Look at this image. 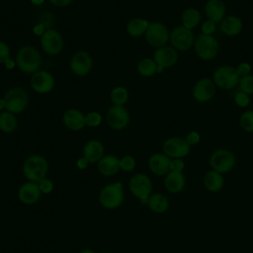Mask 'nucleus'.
Segmentation results:
<instances>
[{
	"label": "nucleus",
	"instance_id": "f257e3e1",
	"mask_svg": "<svg viewBox=\"0 0 253 253\" xmlns=\"http://www.w3.org/2000/svg\"><path fill=\"white\" fill-rule=\"evenodd\" d=\"M17 68L26 74H33L39 71L42 65L40 51L33 45H24L16 53Z\"/></svg>",
	"mask_w": 253,
	"mask_h": 253
},
{
	"label": "nucleus",
	"instance_id": "f03ea898",
	"mask_svg": "<svg viewBox=\"0 0 253 253\" xmlns=\"http://www.w3.org/2000/svg\"><path fill=\"white\" fill-rule=\"evenodd\" d=\"M100 205L107 210H116L120 208L125 200L124 184L120 181L105 185L98 197Z\"/></svg>",
	"mask_w": 253,
	"mask_h": 253
},
{
	"label": "nucleus",
	"instance_id": "7ed1b4c3",
	"mask_svg": "<svg viewBox=\"0 0 253 253\" xmlns=\"http://www.w3.org/2000/svg\"><path fill=\"white\" fill-rule=\"evenodd\" d=\"M22 171L27 181L38 183L46 177L48 172V162L41 154H32L25 159Z\"/></svg>",
	"mask_w": 253,
	"mask_h": 253
},
{
	"label": "nucleus",
	"instance_id": "20e7f679",
	"mask_svg": "<svg viewBox=\"0 0 253 253\" xmlns=\"http://www.w3.org/2000/svg\"><path fill=\"white\" fill-rule=\"evenodd\" d=\"M128 190L141 205L147 206L149 197L152 194L153 184L148 175L136 173L132 175L128 181Z\"/></svg>",
	"mask_w": 253,
	"mask_h": 253
},
{
	"label": "nucleus",
	"instance_id": "39448f33",
	"mask_svg": "<svg viewBox=\"0 0 253 253\" xmlns=\"http://www.w3.org/2000/svg\"><path fill=\"white\" fill-rule=\"evenodd\" d=\"M193 47L200 59L210 61L217 56L219 51V42L214 36L200 34L196 38Z\"/></svg>",
	"mask_w": 253,
	"mask_h": 253
},
{
	"label": "nucleus",
	"instance_id": "423d86ee",
	"mask_svg": "<svg viewBox=\"0 0 253 253\" xmlns=\"http://www.w3.org/2000/svg\"><path fill=\"white\" fill-rule=\"evenodd\" d=\"M5 102V110L15 115L24 112L29 105V95L22 87H11L3 97Z\"/></svg>",
	"mask_w": 253,
	"mask_h": 253
},
{
	"label": "nucleus",
	"instance_id": "0eeeda50",
	"mask_svg": "<svg viewBox=\"0 0 253 253\" xmlns=\"http://www.w3.org/2000/svg\"><path fill=\"white\" fill-rule=\"evenodd\" d=\"M236 163L234 153L227 148H217L210 156V166L212 170L220 174L228 173Z\"/></svg>",
	"mask_w": 253,
	"mask_h": 253
},
{
	"label": "nucleus",
	"instance_id": "6e6552de",
	"mask_svg": "<svg viewBox=\"0 0 253 253\" xmlns=\"http://www.w3.org/2000/svg\"><path fill=\"white\" fill-rule=\"evenodd\" d=\"M239 75L235 67L230 65H220L212 73V81L216 87L222 90H231L238 86Z\"/></svg>",
	"mask_w": 253,
	"mask_h": 253
},
{
	"label": "nucleus",
	"instance_id": "1a4fd4ad",
	"mask_svg": "<svg viewBox=\"0 0 253 253\" xmlns=\"http://www.w3.org/2000/svg\"><path fill=\"white\" fill-rule=\"evenodd\" d=\"M195 35L192 30H189L182 25L175 27L170 32L169 42L177 51H187L194 46Z\"/></svg>",
	"mask_w": 253,
	"mask_h": 253
},
{
	"label": "nucleus",
	"instance_id": "9d476101",
	"mask_svg": "<svg viewBox=\"0 0 253 253\" xmlns=\"http://www.w3.org/2000/svg\"><path fill=\"white\" fill-rule=\"evenodd\" d=\"M169 37L170 32L167 26L161 22H149L144 35L147 43L154 48L166 45L169 42Z\"/></svg>",
	"mask_w": 253,
	"mask_h": 253
},
{
	"label": "nucleus",
	"instance_id": "9b49d317",
	"mask_svg": "<svg viewBox=\"0 0 253 253\" xmlns=\"http://www.w3.org/2000/svg\"><path fill=\"white\" fill-rule=\"evenodd\" d=\"M40 44L44 53L48 55L59 54L64 45L61 34L55 29H46L42 36L40 38Z\"/></svg>",
	"mask_w": 253,
	"mask_h": 253
},
{
	"label": "nucleus",
	"instance_id": "f8f14e48",
	"mask_svg": "<svg viewBox=\"0 0 253 253\" xmlns=\"http://www.w3.org/2000/svg\"><path fill=\"white\" fill-rule=\"evenodd\" d=\"M191 151V145L185 137L171 136L165 139L162 143V152L171 159L184 158Z\"/></svg>",
	"mask_w": 253,
	"mask_h": 253
},
{
	"label": "nucleus",
	"instance_id": "ddd939ff",
	"mask_svg": "<svg viewBox=\"0 0 253 253\" xmlns=\"http://www.w3.org/2000/svg\"><path fill=\"white\" fill-rule=\"evenodd\" d=\"M93 67V58L86 50H78L72 54L69 60V68L77 77L87 76Z\"/></svg>",
	"mask_w": 253,
	"mask_h": 253
},
{
	"label": "nucleus",
	"instance_id": "4468645a",
	"mask_svg": "<svg viewBox=\"0 0 253 253\" xmlns=\"http://www.w3.org/2000/svg\"><path fill=\"white\" fill-rule=\"evenodd\" d=\"M30 86L38 94H48L55 86V78L47 70L40 69L32 74L30 79Z\"/></svg>",
	"mask_w": 253,
	"mask_h": 253
},
{
	"label": "nucleus",
	"instance_id": "2eb2a0df",
	"mask_svg": "<svg viewBox=\"0 0 253 253\" xmlns=\"http://www.w3.org/2000/svg\"><path fill=\"white\" fill-rule=\"evenodd\" d=\"M106 120L112 129L122 130L128 126L130 116L124 106L112 105L106 113Z\"/></svg>",
	"mask_w": 253,
	"mask_h": 253
},
{
	"label": "nucleus",
	"instance_id": "dca6fc26",
	"mask_svg": "<svg viewBox=\"0 0 253 253\" xmlns=\"http://www.w3.org/2000/svg\"><path fill=\"white\" fill-rule=\"evenodd\" d=\"M216 92V86L212 79L204 77L196 81L192 89V96L198 103H207L213 99Z\"/></svg>",
	"mask_w": 253,
	"mask_h": 253
},
{
	"label": "nucleus",
	"instance_id": "f3484780",
	"mask_svg": "<svg viewBox=\"0 0 253 253\" xmlns=\"http://www.w3.org/2000/svg\"><path fill=\"white\" fill-rule=\"evenodd\" d=\"M152 58L157 65L166 69L174 66L177 63L179 55L178 51L174 47L166 44L164 46L155 48Z\"/></svg>",
	"mask_w": 253,
	"mask_h": 253
},
{
	"label": "nucleus",
	"instance_id": "a211bd4d",
	"mask_svg": "<svg viewBox=\"0 0 253 253\" xmlns=\"http://www.w3.org/2000/svg\"><path fill=\"white\" fill-rule=\"evenodd\" d=\"M19 201L27 206H32L39 202L41 199L42 193L38 186V183L27 181L23 183L17 192Z\"/></svg>",
	"mask_w": 253,
	"mask_h": 253
},
{
	"label": "nucleus",
	"instance_id": "6ab92c4d",
	"mask_svg": "<svg viewBox=\"0 0 253 253\" xmlns=\"http://www.w3.org/2000/svg\"><path fill=\"white\" fill-rule=\"evenodd\" d=\"M171 158L163 152H155L148 158L147 165L150 172L156 176H165L170 172Z\"/></svg>",
	"mask_w": 253,
	"mask_h": 253
},
{
	"label": "nucleus",
	"instance_id": "aec40b11",
	"mask_svg": "<svg viewBox=\"0 0 253 253\" xmlns=\"http://www.w3.org/2000/svg\"><path fill=\"white\" fill-rule=\"evenodd\" d=\"M62 123L68 129L79 131L86 126L85 114L75 108L67 109L62 115Z\"/></svg>",
	"mask_w": 253,
	"mask_h": 253
},
{
	"label": "nucleus",
	"instance_id": "412c9836",
	"mask_svg": "<svg viewBox=\"0 0 253 253\" xmlns=\"http://www.w3.org/2000/svg\"><path fill=\"white\" fill-rule=\"evenodd\" d=\"M99 173L104 177L115 176L120 169V158L114 154L104 155L97 163Z\"/></svg>",
	"mask_w": 253,
	"mask_h": 253
},
{
	"label": "nucleus",
	"instance_id": "4be33fe9",
	"mask_svg": "<svg viewBox=\"0 0 253 253\" xmlns=\"http://www.w3.org/2000/svg\"><path fill=\"white\" fill-rule=\"evenodd\" d=\"M164 188L171 194L181 193L186 186V177L183 172L170 171L164 176Z\"/></svg>",
	"mask_w": 253,
	"mask_h": 253
},
{
	"label": "nucleus",
	"instance_id": "5701e85b",
	"mask_svg": "<svg viewBox=\"0 0 253 253\" xmlns=\"http://www.w3.org/2000/svg\"><path fill=\"white\" fill-rule=\"evenodd\" d=\"M82 154L90 163H98L105 155L104 144L98 139H90L83 145Z\"/></svg>",
	"mask_w": 253,
	"mask_h": 253
},
{
	"label": "nucleus",
	"instance_id": "b1692460",
	"mask_svg": "<svg viewBox=\"0 0 253 253\" xmlns=\"http://www.w3.org/2000/svg\"><path fill=\"white\" fill-rule=\"evenodd\" d=\"M204 10L207 18L216 24L220 23L226 16V7L222 0H208Z\"/></svg>",
	"mask_w": 253,
	"mask_h": 253
},
{
	"label": "nucleus",
	"instance_id": "393cba45",
	"mask_svg": "<svg viewBox=\"0 0 253 253\" xmlns=\"http://www.w3.org/2000/svg\"><path fill=\"white\" fill-rule=\"evenodd\" d=\"M243 28L242 20L235 15H228L219 23L220 32L227 37L238 36Z\"/></svg>",
	"mask_w": 253,
	"mask_h": 253
},
{
	"label": "nucleus",
	"instance_id": "a878e982",
	"mask_svg": "<svg viewBox=\"0 0 253 253\" xmlns=\"http://www.w3.org/2000/svg\"><path fill=\"white\" fill-rule=\"evenodd\" d=\"M203 184L206 190H208L209 192L217 193L221 191L224 186V178L222 174L211 169L205 174Z\"/></svg>",
	"mask_w": 253,
	"mask_h": 253
},
{
	"label": "nucleus",
	"instance_id": "bb28decb",
	"mask_svg": "<svg viewBox=\"0 0 253 253\" xmlns=\"http://www.w3.org/2000/svg\"><path fill=\"white\" fill-rule=\"evenodd\" d=\"M169 206H170V203L168 198L161 193L151 194L147 204V207L149 208V210L157 214L166 212L169 209Z\"/></svg>",
	"mask_w": 253,
	"mask_h": 253
},
{
	"label": "nucleus",
	"instance_id": "cd10ccee",
	"mask_svg": "<svg viewBox=\"0 0 253 253\" xmlns=\"http://www.w3.org/2000/svg\"><path fill=\"white\" fill-rule=\"evenodd\" d=\"M202 20L201 12L195 7L186 8L182 12L181 16V25L189 30H194L199 26Z\"/></svg>",
	"mask_w": 253,
	"mask_h": 253
},
{
	"label": "nucleus",
	"instance_id": "c85d7f7f",
	"mask_svg": "<svg viewBox=\"0 0 253 253\" xmlns=\"http://www.w3.org/2000/svg\"><path fill=\"white\" fill-rule=\"evenodd\" d=\"M149 22L144 18H132L126 24V33L132 38H139L145 35Z\"/></svg>",
	"mask_w": 253,
	"mask_h": 253
},
{
	"label": "nucleus",
	"instance_id": "c756f323",
	"mask_svg": "<svg viewBox=\"0 0 253 253\" xmlns=\"http://www.w3.org/2000/svg\"><path fill=\"white\" fill-rule=\"evenodd\" d=\"M18 125V118L15 114L6 110L0 113V131L4 133H12L17 129Z\"/></svg>",
	"mask_w": 253,
	"mask_h": 253
},
{
	"label": "nucleus",
	"instance_id": "7c9ffc66",
	"mask_svg": "<svg viewBox=\"0 0 253 253\" xmlns=\"http://www.w3.org/2000/svg\"><path fill=\"white\" fill-rule=\"evenodd\" d=\"M137 72L143 77H151L156 74L157 64L153 58L143 57L141 58L136 66Z\"/></svg>",
	"mask_w": 253,
	"mask_h": 253
},
{
	"label": "nucleus",
	"instance_id": "2f4dec72",
	"mask_svg": "<svg viewBox=\"0 0 253 253\" xmlns=\"http://www.w3.org/2000/svg\"><path fill=\"white\" fill-rule=\"evenodd\" d=\"M110 98L113 105L125 106L129 99V93L126 87L116 86L112 89L110 93Z\"/></svg>",
	"mask_w": 253,
	"mask_h": 253
},
{
	"label": "nucleus",
	"instance_id": "473e14b6",
	"mask_svg": "<svg viewBox=\"0 0 253 253\" xmlns=\"http://www.w3.org/2000/svg\"><path fill=\"white\" fill-rule=\"evenodd\" d=\"M240 127L248 133L253 132V110H245L239 117Z\"/></svg>",
	"mask_w": 253,
	"mask_h": 253
},
{
	"label": "nucleus",
	"instance_id": "72a5a7b5",
	"mask_svg": "<svg viewBox=\"0 0 253 253\" xmlns=\"http://www.w3.org/2000/svg\"><path fill=\"white\" fill-rule=\"evenodd\" d=\"M136 161L132 155L126 154L120 158V169L124 172H132L135 169Z\"/></svg>",
	"mask_w": 253,
	"mask_h": 253
},
{
	"label": "nucleus",
	"instance_id": "f704fd0d",
	"mask_svg": "<svg viewBox=\"0 0 253 253\" xmlns=\"http://www.w3.org/2000/svg\"><path fill=\"white\" fill-rule=\"evenodd\" d=\"M238 88L240 91L248 95H252L253 94V74L240 77Z\"/></svg>",
	"mask_w": 253,
	"mask_h": 253
},
{
	"label": "nucleus",
	"instance_id": "c9c22d12",
	"mask_svg": "<svg viewBox=\"0 0 253 253\" xmlns=\"http://www.w3.org/2000/svg\"><path fill=\"white\" fill-rule=\"evenodd\" d=\"M102 121H103V118L99 112L91 111V112L85 114L86 126L97 127L102 124Z\"/></svg>",
	"mask_w": 253,
	"mask_h": 253
},
{
	"label": "nucleus",
	"instance_id": "e433bc0d",
	"mask_svg": "<svg viewBox=\"0 0 253 253\" xmlns=\"http://www.w3.org/2000/svg\"><path fill=\"white\" fill-rule=\"evenodd\" d=\"M233 101L236 106L240 108H246L250 105L251 99H250V95L238 90L237 92H235L233 96Z\"/></svg>",
	"mask_w": 253,
	"mask_h": 253
},
{
	"label": "nucleus",
	"instance_id": "4c0bfd02",
	"mask_svg": "<svg viewBox=\"0 0 253 253\" xmlns=\"http://www.w3.org/2000/svg\"><path fill=\"white\" fill-rule=\"evenodd\" d=\"M38 186L40 188L41 193L43 194V195L50 194L53 191V189H54V184H53L52 180H50L47 177H45V178L42 179L41 181H39L38 182Z\"/></svg>",
	"mask_w": 253,
	"mask_h": 253
},
{
	"label": "nucleus",
	"instance_id": "58836bf2",
	"mask_svg": "<svg viewBox=\"0 0 253 253\" xmlns=\"http://www.w3.org/2000/svg\"><path fill=\"white\" fill-rule=\"evenodd\" d=\"M216 31V23H214L211 20H205L201 25V34L208 35V36H213V34Z\"/></svg>",
	"mask_w": 253,
	"mask_h": 253
},
{
	"label": "nucleus",
	"instance_id": "ea45409f",
	"mask_svg": "<svg viewBox=\"0 0 253 253\" xmlns=\"http://www.w3.org/2000/svg\"><path fill=\"white\" fill-rule=\"evenodd\" d=\"M235 70H236L237 74L239 75V77H243V76H246V75L251 74L252 66H251V64H250L249 62L243 61V62H240V63L235 67Z\"/></svg>",
	"mask_w": 253,
	"mask_h": 253
},
{
	"label": "nucleus",
	"instance_id": "a19ab883",
	"mask_svg": "<svg viewBox=\"0 0 253 253\" xmlns=\"http://www.w3.org/2000/svg\"><path fill=\"white\" fill-rule=\"evenodd\" d=\"M10 54L11 51L8 43L4 41H0V64H3L7 58L11 57Z\"/></svg>",
	"mask_w": 253,
	"mask_h": 253
},
{
	"label": "nucleus",
	"instance_id": "79ce46f5",
	"mask_svg": "<svg viewBox=\"0 0 253 253\" xmlns=\"http://www.w3.org/2000/svg\"><path fill=\"white\" fill-rule=\"evenodd\" d=\"M185 169V162L183 158H174L171 159L170 162V171H175V172H183Z\"/></svg>",
	"mask_w": 253,
	"mask_h": 253
},
{
	"label": "nucleus",
	"instance_id": "37998d69",
	"mask_svg": "<svg viewBox=\"0 0 253 253\" xmlns=\"http://www.w3.org/2000/svg\"><path fill=\"white\" fill-rule=\"evenodd\" d=\"M185 139L187 140V142L192 146V145H196L201 141V134L196 131V130H192L190 132L187 133Z\"/></svg>",
	"mask_w": 253,
	"mask_h": 253
},
{
	"label": "nucleus",
	"instance_id": "c03bdc74",
	"mask_svg": "<svg viewBox=\"0 0 253 253\" xmlns=\"http://www.w3.org/2000/svg\"><path fill=\"white\" fill-rule=\"evenodd\" d=\"M89 164H90V162L84 156L79 157L77 159V161H76V166L80 170H85L89 166Z\"/></svg>",
	"mask_w": 253,
	"mask_h": 253
},
{
	"label": "nucleus",
	"instance_id": "a18cd8bd",
	"mask_svg": "<svg viewBox=\"0 0 253 253\" xmlns=\"http://www.w3.org/2000/svg\"><path fill=\"white\" fill-rule=\"evenodd\" d=\"M45 32V28H44V25L42 24V23H39L37 25L34 26L33 28V33L36 35V36H39L40 38L42 36V34Z\"/></svg>",
	"mask_w": 253,
	"mask_h": 253
},
{
	"label": "nucleus",
	"instance_id": "49530a36",
	"mask_svg": "<svg viewBox=\"0 0 253 253\" xmlns=\"http://www.w3.org/2000/svg\"><path fill=\"white\" fill-rule=\"evenodd\" d=\"M74 0H49V2L56 6V7H67L69 6Z\"/></svg>",
	"mask_w": 253,
	"mask_h": 253
},
{
	"label": "nucleus",
	"instance_id": "de8ad7c7",
	"mask_svg": "<svg viewBox=\"0 0 253 253\" xmlns=\"http://www.w3.org/2000/svg\"><path fill=\"white\" fill-rule=\"evenodd\" d=\"M3 65L5 66L6 69H8V70H13L15 67H17L16 59H13V58L9 57V58H7V59L4 61Z\"/></svg>",
	"mask_w": 253,
	"mask_h": 253
},
{
	"label": "nucleus",
	"instance_id": "09e8293b",
	"mask_svg": "<svg viewBox=\"0 0 253 253\" xmlns=\"http://www.w3.org/2000/svg\"><path fill=\"white\" fill-rule=\"evenodd\" d=\"M5 111V102L3 98H0V113Z\"/></svg>",
	"mask_w": 253,
	"mask_h": 253
},
{
	"label": "nucleus",
	"instance_id": "8fccbe9b",
	"mask_svg": "<svg viewBox=\"0 0 253 253\" xmlns=\"http://www.w3.org/2000/svg\"><path fill=\"white\" fill-rule=\"evenodd\" d=\"M79 253H96L94 250L90 249V248H85V249H82L79 251Z\"/></svg>",
	"mask_w": 253,
	"mask_h": 253
},
{
	"label": "nucleus",
	"instance_id": "3c124183",
	"mask_svg": "<svg viewBox=\"0 0 253 253\" xmlns=\"http://www.w3.org/2000/svg\"><path fill=\"white\" fill-rule=\"evenodd\" d=\"M30 1L35 5H42L44 2V0H30Z\"/></svg>",
	"mask_w": 253,
	"mask_h": 253
},
{
	"label": "nucleus",
	"instance_id": "603ef678",
	"mask_svg": "<svg viewBox=\"0 0 253 253\" xmlns=\"http://www.w3.org/2000/svg\"><path fill=\"white\" fill-rule=\"evenodd\" d=\"M165 69L163 68V67H161V66H159V65H157V69H156V73H162L163 71H164Z\"/></svg>",
	"mask_w": 253,
	"mask_h": 253
},
{
	"label": "nucleus",
	"instance_id": "864d4df0",
	"mask_svg": "<svg viewBox=\"0 0 253 253\" xmlns=\"http://www.w3.org/2000/svg\"><path fill=\"white\" fill-rule=\"evenodd\" d=\"M102 253H112V252H102Z\"/></svg>",
	"mask_w": 253,
	"mask_h": 253
}]
</instances>
